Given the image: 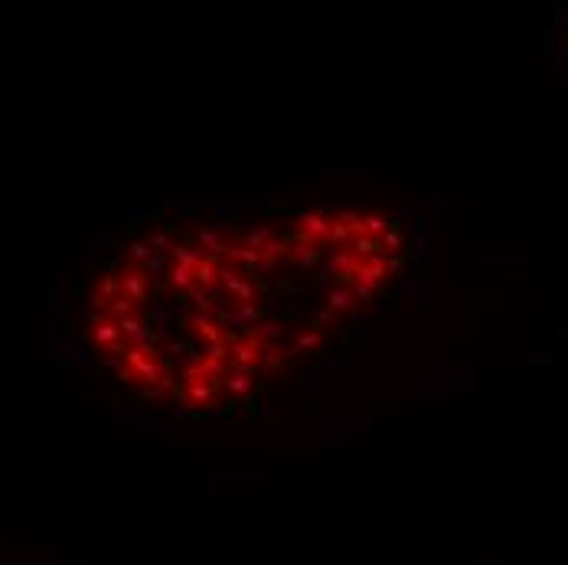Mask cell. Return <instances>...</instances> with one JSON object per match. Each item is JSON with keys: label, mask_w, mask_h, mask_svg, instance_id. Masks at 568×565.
Wrapping results in <instances>:
<instances>
[{"label": "cell", "mask_w": 568, "mask_h": 565, "mask_svg": "<svg viewBox=\"0 0 568 565\" xmlns=\"http://www.w3.org/2000/svg\"><path fill=\"white\" fill-rule=\"evenodd\" d=\"M134 245L128 265L157 285L167 324L105 353L121 376L183 405H235L291 370L395 278L402 235L372 213H304L291 223L200 225Z\"/></svg>", "instance_id": "1"}]
</instances>
